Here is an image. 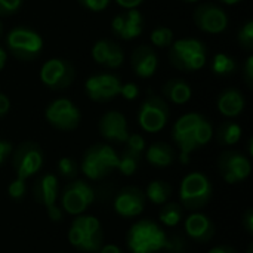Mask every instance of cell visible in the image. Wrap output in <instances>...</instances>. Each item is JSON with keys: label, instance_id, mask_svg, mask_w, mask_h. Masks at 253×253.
I'll use <instances>...</instances> for the list:
<instances>
[{"label": "cell", "instance_id": "1", "mask_svg": "<svg viewBox=\"0 0 253 253\" xmlns=\"http://www.w3.org/2000/svg\"><path fill=\"white\" fill-rule=\"evenodd\" d=\"M172 138L179 150V162L188 165L191 153L205 147L213 138V126L203 114L187 113L175 122Z\"/></svg>", "mask_w": 253, "mask_h": 253}, {"label": "cell", "instance_id": "2", "mask_svg": "<svg viewBox=\"0 0 253 253\" xmlns=\"http://www.w3.org/2000/svg\"><path fill=\"white\" fill-rule=\"evenodd\" d=\"M169 62L181 71L194 73L202 70L206 65L208 59V46L194 37H184L173 40L168 47Z\"/></svg>", "mask_w": 253, "mask_h": 253}, {"label": "cell", "instance_id": "3", "mask_svg": "<svg viewBox=\"0 0 253 253\" xmlns=\"http://www.w3.org/2000/svg\"><path fill=\"white\" fill-rule=\"evenodd\" d=\"M168 236L151 219L135 222L126 237L127 248L132 253H157L165 249Z\"/></svg>", "mask_w": 253, "mask_h": 253}, {"label": "cell", "instance_id": "4", "mask_svg": "<svg viewBox=\"0 0 253 253\" xmlns=\"http://www.w3.org/2000/svg\"><path fill=\"white\" fill-rule=\"evenodd\" d=\"M68 240L71 246L79 251L98 253L102 248V227L99 221L92 215L77 216L68 230Z\"/></svg>", "mask_w": 253, "mask_h": 253}, {"label": "cell", "instance_id": "5", "mask_svg": "<svg viewBox=\"0 0 253 253\" xmlns=\"http://www.w3.org/2000/svg\"><path fill=\"white\" fill-rule=\"evenodd\" d=\"M119 165V154L108 144H95L89 147L82 159V172L92 181L108 176Z\"/></svg>", "mask_w": 253, "mask_h": 253}, {"label": "cell", "instance_id": "6", "mask_svg": "<svg viewBox=\"0 0 253 253\" xmlns=\"http://www.w3.org/2000/svg\"><path fill=\"white\" fill-rule=\"evenodd\" d=\"M6 47L7 50L22 62L36 61L43 52V39L42 36L28 27L18 25L6 34Z\"/></svg>", "mask_w": 253, "mask_h": 253}, {"label": "cell", "instance_id": "7", "mask_svg": "<svg viewBox=\"0 0 253 253\" xmlns=\"http://www.w3.org/2000/svg\"><path fill=\"white\" fill-rule=\"evenodd\" d=\"M213 193L212 184L206 175L202 172L188 173L179 187V200L181 206L190 211H199L211 200Z\"/></svg>", "mask_w": 253, "mask_h": 253}, {"label": "cell", "instance_id": "8", "mask_svg": "<svg viewBox=\"0 0 253 253\" xmlns=\"http://www.w3.org/2000/svg\"><path fill=\"white\" fill-rule=\"evenodd\" d=\"M169 117L170 108L168 101L154 93L148 95L138 110V123L141 129L148 133H157L163 130L169 122Z\"/></svg>", "mask_w": 253, "mask_h": 253}, {"label": "cell", "instance_id": "9", "mask_svg": "<svg viewBox=\"0 0 253 253\" xmlns=\"http://www.w3.org/2000/svg\"><path fill=\"white\" fill-rule=\"evenodd\" d=\"M46 122L56 130L71 132L79 127L82 113L79 107L67 98H58L47 104L44 110Z\"/></svg>", "mask_w": 253, "mask_h": 253}, {"label": "cell", "instance_id": "10", "mask_svg": "<svg viewBox=\"0 0 253 253\" xmlns=\"http://www.w3.org/2000/svg\"><path fill=\"white\" fill-rule=\"evenodd\" d=\"M43 166V150L33 141H25L12 150V168L19 179H28Z\"/></svg>", "mask_w": 253, "mask_h": 253}, {"label": "cell", "instance_id": "11", "mask_svg": "<svg viewBox=\"0 0 253 253\" xmlns=\"http://www.w3.org/2000/svg\"><path fill=\"white\" fill-rule=\"evenodd\" d=\"M40 80L50 90L68 89L76 79L74 65L64 58L47 59L40 68Z\"/></svg>", "mask_w": 253, "mask_h": 253}, {"label": "cell", "instance_id": "12", "mask_svg": "<svg viewBox=\"0 0 253 253\" xmlns=\"http://www.w3.org/2000/svg\"><path fill=\"white\" fill-rule=\"evenodd\" d=\"M95 200L93 188L82 179L71 181L61 193V209L70 215H82Z\"/></svg>", "mask_w": 253, "mask_h": 253}, {"label": "cell", "instance_id": "13", "mask_svg": "<svg viewBox=\"0 0 253 253\" xmlns=\"http://www.w3.org/2000/svg\"><path fill=\"white\" fill-rule=\"evenodd\" d=\"M122 80L113 73H96L86 79L84 93L93 102H108L119 96Z\"/></svg>", "mask_w": 253, "mask_h": 253}, {"label": "cell", "instance_id": "14", "mask_svg": "<svg viewBox=\"0 0 253 253\" xmlns=\"http://www.w3.org/2000/svg\"><path fill=\"white\" fill-rule=\"evenodd\" d=\"M218 168H219L221 176L228 184L242 182L252 172L251 160L243 153L234 151V150H227L219 156Z\"/></svg>", "mask_w": 253, "mask_h": 253}, {"label": "cell", "instance_id": "15", "mask_svg": "<svg viewBox=\"0 0 253 253\" xmlns=\"http://www.w3.org/2000/svg\"><path fill=\"white\" fill-rule=\"evenodd\" d=\"M196 27L208 34H221L228 27L227 12L215 3H202L193 15Z\"/></svg>", "mask_w": 253, "mask_h": 253}, {"label": "cell", "instance_id": "16", "mask_svg": "<svg viewBox=\"0 0 253 253\" xmlns=\"http://www.w3.org/2000/svg\"><path fill=\"white\" fill-rule=\"evenodd\" d=\"M111 31L122 40L138 39L144 31V16L138 9H123L111 21Z\"/></svg>", "mask_w": 253, "mask_h": 253}, {"label": "cell", "instance_id": "17", "mask_svg": "<svg viewBox=\"0 0 253 253\" xmlns=\"http://www.w3.org/2000/svg\"><path fill=\"white\" fill-rule=\"evenodd\" d=\"M98 129L101 136L114 144H125L127 136H129V127H127V120L125 114L120 111L111 110L102 114L98 123Z\"/></svg>", "mask_w": 253, "mask_h": 253}, {"label": "cell", "instance_id": "18", "mask_svg": "<svg viewBox=\"0 0 253 253\" xmlns=\"http://www.w3.org/2000/svg\"><path fill=\"white\" fill-rule=\"evenodd\" d=\"M92 58L98 65L108 70H117L125 62V52L117 42L111 39H101L92 46Z\"/></svg>", "mask_w": 253, "mask_h": 253}, {"label": "cell", "instance_id": "19", "mask_svg": "<svg viewBox=\"0 0 253 253\" xmlns=\"http://www.w3.org/2000/svg\"><path fill=\"white\" fill-rule=\"evenodd\" d=\"M145 194L136 187L123 188L114 199V211L123 218H135L144 212Z\"/></svg>", "mask_w": 253, "mask_h": 253}, {"label": "cell", "instance_id": "20", "mask_svg": "<svg viewBox=\"0 0 253 253\" xmlns=\"http://www.w3.org/2000/svg\"><path fill=\"white\" fill-rule=\"evenodd\" d=\"M130 67L133 73L141 79L153 77L159 67V58L154 47L147 44H141L135 47L130 55Z\"/></svg>", "mask_w": 253, "mask_h": 253}, {"label": "cell", "instance_id": "21", "mask_svg": "<svg viewBox=\"0 0 253 253\" xmlns=\"http://www.w3.org/2000/svg\"><path fill=\"white\" fill-rule=\"evenodd\" d=\"M185 233L197 243H208L215 234V227L212 221L203 213H193L185 219Z\"/></svg>", "mask_w": 253, "mask_h": 253}, {"label": "cell", "instance_id": "22", "mask_svg": "<svg viewBox=\"0 0 253 253\" xmlns=\"http://www.w3.org/2000/svg\"><path fill=\"white\" fill-rule=\"evenodd\" d=\"M34 199L42 203L44 208H49L52 205H56L58 196H59V182L58 178L52 173L42 175L33 188Z\"/></svg>", "mask_w": 253, "mask_h": 253}, {"label": "cell", "instance_id": "23", "mask_svg": "<svg viewBox=\"0 0 253 253\" xmlns=\"http://www.w3.org/2000/svg\"><path fill=\"white\" fill-rule=\"evenodd\" d=\"M246 105V99L243 96V93L239 89L234 87H228L225 90H222L216 99V107L218 111L225 116V117H237L243 113Z\"/></svg>", "mask_w": 253, "mask_h": 253}, {"label": "cell", "instance_id": "24", "mask_svg": "<svg viewBox=\"0 0 253 253\" xmlns=\"http://www.w3.org/2000/svg\"><path fill=\"white\" fill-rule=\"evenodd\" d=\"M162 95L166 101L175 105H184L191 99L193 89L184 79H170L163 84Z\"/></svg>", "mask_w": 253, "mask_h": 253}, {"label": "cell", "instance_id": "25", "mask_svg": "<svg viewBox=\"0 0 253 253\" xmlns=\"http://www.w3.org/2000/svg\"><path fill=\"white\" fill-rule=\"evenodd\" d=\"M145 157L147 162L154 168H169L175 160V150L168 142L159 141L147 148Z\"/></svg>", "mask_w": 253, "mask_h": 253}, {"label": "cell", "instance_id": "26", "mask_svg": "<svg viewBox=\"0 0 253 253\" xmlns=\"http://www.w3.org/2000/svg\"><path fill=\"white\" fill-rule=\"evenodd\" d=\"M242 135H243L242 126H240L237 122L228 120V122H224V123L218 127L216 139H218V142H219L221 145H224V147H231V145H236V144L242 139Z\"/></svg>", "mask_w": 253, "mask_h": 253}, {"label": "cell", "instance_id": "27", "mask_svg": "<svg viewBox=\"0 0 253 253\" xmlns=\"http://www.w3.org/2000/svg\"><path fill=\"white\" fill-rule=\"evenodd\" d=\"M211 70L215 76H219V77H227V76H231L236 73L237 70V62L236 59L228 55V53H224V52H219L213 56L212 59V64H211Z\"/></svg>", "mask_w": 253, "mask_h": 253}, {"label": "cell", "instance_id": "28", "mask_svg": "<svg viewBox=\"0 0 253 253\" xmlns=\"http://www.w3.org/2000/svg\"><path fill=\"white\" fill-rule=\"evenodd\" d=\"M172 196V187L166 181H153L147 187L145 197L154 205H165Z\"/></svg>", "mask_w": 253, "mask_h": 253}, {"label": "cell", "instance_id": "29", "mask_svg": "<svg viewBox=\"0 0 253 253\" xmlns=\"http://www.w3.org/2000/svg\"><path fill=\"white\" fill-rule=\"evenodd\" d=\"M182 216H184V209L179 203H175V202L165 203V206L162 208L159 213L160 222L166 227H176L181 222Z\"/></svg>", "mask_w": 253, "mask_h": 253}, {"label": "cell", "instance_id": "30", "mask_svg": "<svg viewBox=\"0 0 253 253\" xmlns=\"http://www.w3.org/2000/svg\"><path fill=\"white\" fill-rule=\"evenodd\" d=\"M141 157H142V156H138V154L129 151L127 148H125V150L122 151V154L119 156V165H117L119 172H120L122 175H125V176H132V175L136 173V170H138Z\"/></svg>", "mask_w": 253, "mask_h": 253}, {"label": "cell", "instance_id": "31", "mask_svg": "<svg viewBox=\"0 0 253 253\" xmlns=\"http://www.w3.org/2000/svg\"><path fill=\"white\" fill-rule=\"evenodd\" d=\"M175 40L173 31L166 25H159L150 33V42L154 47L159 49H168Z\"/></svg>", "mask_w": 253, "mask_h": 253}, {"label": "cell", "instance_id": "32", "mask_svg": "<svg viewBox=\"0 0 253 253\" xmlns=\"http://www.w3.org/2000/svg\"><path fill=\"white\" fill-rule=\"evenodd\" d=\"M237 42L240 44V47H243V50L246 52H252L253 50V21L249 19L243 24V27L239 30L237 33Z\"/></svg>", "mask_w": 253, "mask_h": 253}, {"label": "cell", "instance_id": "33", "mask_svg": "<svg viewBox=\"0 0 253 253\" xmlns=\"http://www.w3.org/2000/svg\"><path fill=\"white\" fill-rule=\"evenodd\" d=\"M58 172L65 179H74L79 173V165L71 157H62L58 162Z\"/></svg>", "mask_w": 253, "mask_h": 253}, {"label": "cell", "instance_id": "34", "mask_svg": "<svg viewBox=\"0 0 253 253\" xmlns=\"http://www.w3.org/2000/svg\"><path fill=\"white\" fill-rule=\"evenodd\" d=\"M125 144H126V148L129 151H132L138 156H142L145 153V139L139 133H129Z\"/></svg>", "mask_w": 253, "mask_h": 253}, {"label": "cell", "instance_id": "35", "mask_svg": "<svg viewBox=\"0 0 253 253\" xmlns=\"http://www.w3.org/2000/svg\"><path fill=\"white\" fill-rule=\"evenodd\" d=\"M22 6V0H0V18L12 16L18 13Z\"/></svg>", "mask_w": 253, "mask_h": 253}, {"label": "cell", "instance_id": "36", "mask_svg": "<svg viewBox=\"0 0 253 253\" xmlns=\"http://www.w3.org/2000/svg\"><path fill=\"white\" fill-rule=\"evenodd\" d=\"M27 191V184H25V179H19V178H15L10 184H9V188H7V193L9 196L13 199V200H19L24 197Z\"/></svg>", "mask_w": 253, "mask_h": 253}, {"label": "cell", "instance_id": "37", "mask_svg": "<svg viewBox=\"0 0 253 253\" xmlns=\"http://www.w3.org/2000/svg\"><path fill=\"white\" fill-rule=\"evenodd\" d=\"M79 4L90 12H102L110 6L111 0H77Z\"/></svg>", "mask_w": 253, "mask_h": 253}, {"label": "cell", "instance_id": "38", "mask_svg": "<svg viewBox=\"0 0 253 253\" xmlns=\"http://www.w3.org/2000/svg\"><path fill=\"white\" fill-rule=\"evenodd\" d=\"M119 95L123 96V99H126V101H135L139 96V87H138V84L127 82V83L120 86Z\"/></svg>", "mask_w": 253, "mask_h": 253}, {"label": "cell", "instance_id": "39", "mask_svg": "<svg viewBox=\"0 0 253 253\" xmlns=\"http://www.w3.org/2000/svg\"><path fill=\"white\" fill-rule=\"evenodd\" d=\"M243 79H245V82H246L248 87H249V89H252L253 87V56L252 55H249V56L246 58V62H245V65H243Z\"/></svg>", "mask_w": 253, "mask_h": 253}, {"label": "cell", "instance_id": "40", "mask_svg": "<svg viewBox=\"0 0 253 253\" xmlns=\"http://www.w3.org/2000/svg\"><path fill=\"white\" fill-rule=\"evenodd\" d=\"M165 249L170 253H181L184 249V240L179 237H170V239L168 237Z\"/></svg>", "mask_w": 253, "mask_h": 253}, {"label": "cell", "instance_id": "41", "mask_svg": "<svg viewBox=\"0 0 253 253\" xmlns=\"http://www.w3.org/2000/svg\"><path fill=\"white\" fill-rule=\"evenodd\" d=\"M9 110H10V99L6 93L0 92V120L7 116Z\"/></svg>", "mask_w": 253, "mask_h": 253}, {"label": "cell", "instance_id": "42", "mask_svg": "<svg viewBox=\"0 0 253 253\" xmlns=\"http://www.w3.org/2000/svg\"><path fill=\"white\" fill-rule=\"evenodd\" d=\"M12 150H13V147L9 141L0 139V166L9 157V154H12Z\"/></svg>", "mask_w": 253, "mask_h": 253}, {"label": "cell", "instance_id": "43", "mask_svg": "<svg viewBox=\"0 0 253 253\" xmlns=\"http://www.w3.org/2000/svg\"><path fill=\"white\" fill-rule=\"evenodd\" d=\"M46 211H47V216H49L50 221L59 222L62 219V209L58 205H52V206L46 208Z\"/></svg>", "mask_w": 253, "mask_h": 253}, {"label": "cell", "instance_id": "44", "mask_svg": "<svg viewBox=\"0 0 253 253\" xmlns=\"http://www.w3.org/2000/svg\"><path fill=\"white\" fill-rule=\"evenodd\" d=\"M242 224H243V228L248 231V234H253V211L249 209L246 211L243 219H242Z\"/></svg>", "mask_w": 253, "mask_h": 253}, {"label": "cell", "instance_id": "45", "mask_svg": "<svg viewBox=\"0 0 253 253\" xmlns=\"http://www.w3.org/2000/svg\"><path fill=\"white\" fill-rule=\"evenodd\" d=\"M116 3L122 9H138V6H141L144 0H116Z\"/></svg>", "mask_w": 253, "mask_h": 253}, {"label": "cell", "instance_id": "46", "mask_svg": "<svg viewBox=\"0 0 253 253\" xmlns=\"http://www.w3.org/2000/svg\"><path fill=\"white\" fill-rule=\"evenodd\" d=\"M99 253H125L116 245H105L99 249Z\"/></svg>", "mask_w": 253, "mask_h": 253}, {"label": "cell", "instance_id": "47", "mask_svg": "<svg viewBox=\"0 0 253 253\" xmlns=\"http://www.w3.org/2000/svg\"><path fill=\"white\" fill-rule=\"evenodd\" d=\"M7 62V52L3 46H0V71L6 67Z\"/></svg>", "mask_w": 253, "mask_h": 253}, {"label": "cell", "instance_id": "48", "mask_svg": "<svg viewBox=\"0 0 253 253\" xmlns=\"http://www.w3.org/2000/svg\"><path fill=\"white\" fill-rule=\"evenodd\" d=\"M219 1H222V3H225V4H230V6H233V4H237V3H240V1H243V0H219Z\"/></svg>", "mask_w": 253, "mask_h": 253}, {"label": "cell", "instance_id": "49", "mask_svg": "<svg viewBox=\"0 0 253 253\" xmlns=\"http://www.w3.org/2000/svg\"><path fill=\"white\" fill-rule=\"evenodd\" d=\"M3 34H4V27H3V22H1V19H0V39L3 37Z\"/></svg>", "mask_w": 253, "mask_h": 253}, {"label": "cell", "instance_id": "50", "mask_svg": "<svg viewBox=\"0 0 253 253\" xmlns=\"http://www.w3.org/2000/svg\"><path fill=\"white\" fill-rule=\"evenodd\" d=\"M182 1H185V3H197L199 0H182Z\"/></svg>", "mask_w": 253, "mask_h": 253}, {"label": "cell", "instance_id": "51", "mask_svg": "<svg viewBox=\"0 0 253 253\" xmlns=\"http://www.w3.org/2000/svg\"><path fill=\"white\" fill-rule=\"evenodd\" d=\"M234 253H237V252H234Z\"/></svg>", "mask_w": 253, "mask_h": 253}]
</instances>
